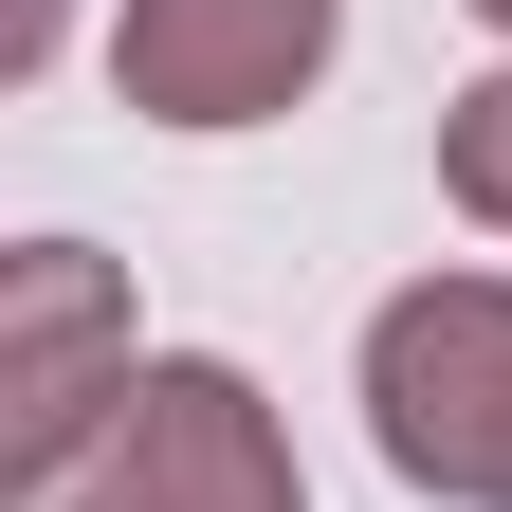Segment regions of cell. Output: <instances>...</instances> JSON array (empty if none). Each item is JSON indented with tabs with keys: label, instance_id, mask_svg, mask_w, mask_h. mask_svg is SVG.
Here are the masks:
<instances>
[{
	"label": "cell",
	"instance_id": "obj_1",
	"mask_svg": "<svg viewBox=\"0 0 512 512\" xmlns=\"http://www.w3.org/2000/svg\"><path fill=\"white\" fill-rule=\"evenodd\" d=\"M0 512H311V476H293V421L256 403V366L147 348L128 403L92 421V458H55L37 494H0Z\"/></svg>",
	"mask_w": 512,
	"mask_h": 512
},
{
	"label": "cell",
	"instance_id": "obj_2",
	"mask_svg": "<svg viewBox=\"0 0 512 512\" xmlns=\"http://www.w3.org/2000/svg\"><path fill=\"white\" fill-rule=\"evenodd\" d=\"M366 439L439 512H512V275H403L366 311Z\"/></svg>",
	"mask_w": 512,
	"mask_h": 512
},
{
	"label": "cell",
	"instance_id": "obj_3",
	"mask_svg": "<svg viewBox=\"0 0 512 512\" xmlns=\"http://www.w3.org/2000/svg\"><path fill=\"white\" fill-rule=\"evenodd\" d=\"M348 55V0H110V92L147 128H275L330 92Z\"/></svg>",
	"mask_w": 512,
	"mask_h": 512
},
{
	"label": "cell",
	"instance_id": "obj_4",
	"mask_svg": "<svg viewBox=\"0 0 512 512\" xmlns=\"http://www.w3.org/2000/svg\"><path fill=\"white\" fill-rule=\"evenodd\" d=\"M128 293L92 238H19L0 256V494H37L55 458H92V421L128 403Z\"/></svg>",
	"mask_w": 512,
	"mask_h": 512
},
{
	"label": "cell",
	"instance_id": "obj_5",
	"mask_svg": "<svg viewBox=\"0 0 512 512\" xmlns=\"http://www.w3.org/2000/svg\"><path fill=\"white\" fill-rule=\"evenodd\" d=\"M439 202H458L476 238H512V74H476L458 110H439Z\"/></svg>",
	"mask_w": 512,
	"mask_h": 512
},
{
	"label": "cell",
	"instance_id": "obj_6",
	"mask_svg": "<svg viewBox=\"0 0 512 512\" xmlns=\"http://www.w3.org/2000/svg\"><path fill=\"white\" fill-rule=\"evenodd\" d=\"M55 37H74V0H19V37H0V74H55Z\"/></svg>",
	"mask_w": 512,
	"mask_h": 512
},
{
	"label": "cell",
	"instance_id": "obj_7",
	"mask_svg": "<svg viewBox=\"0 0 512 512\" xmlns=\"http://www.w3.org/2000/svg\"><path fill=\"white\" fill-rule=\"evenodd\" d=\"M476 19H494V37H512V0H476Z\"/></svg>",
	"mask_w": 512,
	"mask_h": 512
}]
</instances>
